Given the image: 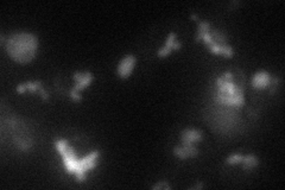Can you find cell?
Segmentation results:
<instances>
[{
  "label": "cell",
  "mask_w": 285,
  "mask_h": 190,
  "mask_svg": "<svg viewBox=\"0 0 285 190\" xmlns=\"http://www.w3.org/2000/svg\"><path fill=\"white\" fill-rule=\"evenodd\" d=\"M7 55L18 63L31 62L38 50V38L29 32H17L8 37L5 43Z\"/></svg>",
  "instance_id": "obj_1"
},
{
  "label": "cell",
  "mask_w": 285,
  "mask_h": 190,
  "mask_svg": "<svg viewBox=\"0 0 285 190\" xmlns=\"http://www.w3.org/2000/svg\"><path fill=\"white\" fill-rule=\"evenodd\" d=\"M134 64H136V57L133 55L125 56L118 66V74L120 79H127L134 68Z\"/></svg>",
  "instance_id": "obj_2"
},
{
  "label": "cell",
  "mask_w": 285,
  "mask_h": 190,
  "mask_svg": "<svg viewBox=\"0 0 285 190\" xmlns=\"http://www.w3.org/2000/svg\"><path fill=\"white\" fill-rule=\"evenodd\" d=\"M179 139H181V143L182 145H191V144H195L197 141H201L203 139V134L202 132L199 131V130H195V128H185L181 132V136H179Z\"/></svg>",
  "instance_id": "obj_3"
},
{
  "label": "cell",
  "mask_w": 285,
  "mask_h": 190,
  "mask_svg": "<svg viewBox=\"0 0 285 190\" xmlns=\"http://www.w3.org/2000/svg\"><path fill=\"white\" fill-rule=\"evenodd\" d=\"M270 80L271 76L270 74L265 70L256 73V75L252 79V86L256 88V89H265L266 87L270 86Z\"/></svg>",
  "instance_id": "obj_4"
},
{
  "label": "cell",
  "mask_w": 285,
  "mask_h": 190,
  "mask_svg": "<svg viewBox=\"0 0 285 190\" xmlns=\"http://www.w3.org/2000/svg\"><path fill=\"white\" fill-rule=\"evenodd\" d=\"M63 162H64V165H65V169L69 174H74L76 171V168L79 166V163H80V159H71L70 157H63Z\"/></svg>",
  "instance_id": "obj_5"
},
{
  "label": "cell",
  "mask_w": 285,
  "mask_h": 190,
  "mask_svg": "<svg viewBox=\"0 0 285 190\" xmlns=\"http://www.w3.org/2000/svg\"><path fill=\"white\" fill-rule=\"evenodd\" d=\"M210 36L213 38V41L215 43H217L219 45H223V44H227V36L225 33H222L221 31H217V30H212L210 32Z\"/></svg>",
  "instance_id": "obj_6"
},
{
  "label": "cell",
  "mask_w": 285,
  "mask_h": 190,
  "mask_svg": "<svg viewBox=\"0 0 285 190\" xmlns=\"http://www.w3.org/2000/svg\"><path fill=\"white\" fill-rule=\"evenodd\" d=\"M92 80H93V75H92V76H88V77H85L81 82H76L75 86L72 87V89H75V90H77V92H79V90H82V89H85L86 87L89 86V83L92 82Z\"/></svg>",
  "instance_id": "obj_7"
},
{
  "label": "cell",
  "mask_w": 285,
  "mask_h": 190,
  "mask_svg": "<svg viewBox=\"0 0 285 190\" xmlns=\"http://www.w3.org/2000/svg\"><path fill=\"white\" fill-rule=\"evenodd\" d=\"M55 146H56L57 151L59 152V154L63 157V156L65 154V149H67V146H68V141L64 140V139H62V140H56V141H55Z\"/></svg>",
  "instance_id": "obj_8"
},
{
  "label": "cell",
  "mask_w": 285,
  "mask_h": 190,
  "mask_svg": "<svg viewBox=\"0 0 285 190\" xmlns=\"http://www.w3.org/2000/svg\"><path fill=\"white\" fill-rule=\"evenodd\" d=\"M184 151L188 153L189 157H196L199 154V149L195 146V144H191V145H184L183 146Z\"/></svg>",
  "instance_id": "obj_9"
},
{
  "label": "cell",
  "mask_w": 285,
  "mask_h": 190,
  "mask_svg": "<svg viewBox=\"0 0 285 190\" xmlns=\"http://www.w3.org/2000/svg\"><path fill=\"white\" fill-rule=\"evenodd\" d=\"M173 154H175L176 157L181 158V159H185V158H188V157H189V156H188V153L184 151V149H183V148H181V146H176V148L173 149Z\"/></svg>",
  "instance_id": "obj_10"
},
{
  "label": "cell",
  "mask_w": 285,
  "mask_h": 190,
  "mask_svg": "<svg viewBox=\"0 0 285 190\" xmlns=\"http://www.w3.org/2000/svg\"><path fill=\"white\" fill-rule=\"evenodd\" d=\"M25 84H26V88H28L30 92H36V90H38L39 88H42V82L41 81L28 82V83H25Z\"/></svg>",
  "instance_id": "obj_11"
},
{
  "label": "cell",
  "mask_w": 285,
  "mask_h": 190,
  "mask_svg": "<svg viewBox=\"0 0 285 190\" xmlns=\"http://www.w3.org/2000/svg\"><path fill=\"white\" fill-rule=\"evenodd\" d=\"M242 158H243V156H241V154H233V156H230V157H228L227 161H226V163L227 164L241 163Z\"/></svg>",
  "instance_id": "obj_12"
},
{
  "label": "cell",
  "mask_w": 285,
  "mask_h": 190,
  "mask_svg": "<svg viewBox=\"0 0 285 190\" xmlns=\"http://www.w3.org/2000/svg\"><path fill=\"white\" fill-rule=\"evenodd\" d=\"M221 55H225L226 57H232L233 56V49L228 44L221 45Z\"/></svg>",
  "instance_id": "obj_13"
},
{
  "label": "cell",
  "mask_w": 285,
  "mask_h": 190,
  "mask_svg": "<svg viewBox=\"0 0 285 190\" xmlns=\"http://www.w3.org/2000/svg\"><path fill=\"white\" fill-rule=\"evenodd\" d=\"M65 156H67V157H70L71 159H79V158H77V154H76V152H75V150L72 149L71 146H69V145L67 146V149H65V154H64L63 157H65Z\"/></svg>",
  "instance_id": "obj_14"
},
{
  "label": "cell",
  "mask_w": 285,
  "mask_h": 190,
  "mask_svg": "<svg viewBox=\"0 0 285 190\" xmlns=\"http://www.w3.org/2000/svg\"><path fill=\"white\" fill-rule=\"evenodd\" d=\"M202 39H203V42L209 46V45H213V44H215V42L213 41V38H212V36H210V33H209V31H207V32H204L203 33V36H202Z\"/></svg>",
  "instance_id": "obj_15"
},
{
  "label": "cell",
  "mask_w": 285,
  "mask_h": 190,
  "mask_svg": "<svg viewBox=\"0 0 285 190\" xmlns=\"http://www.w3.org/2000/svg\"><path fill=\"white\" fill-rule=\"evenodd\" d=\"M259 164V161H258V158L256 159H254V161H252V162H248V163H242V169L243 170H247V171H250L251 169H253L254 166H256Z\"/></svg>",
  "instance_id": "obj_16"
},
{
  "label": "cell",
  "mask_w": 285,
  "mask_h": 190,
  "mask_svg": "<svg viewBox=\"0 0 285 190\" xmlns=\"http://www.w3.org/2000/svg\"><path fill=\"white\" fill-rule=\"evenodd\" d=\"M210 29V24L207 23V22H200L199 23V27H197V31L200 32H206V31H209Z\"/></svg>",
  "instance_id": "obj_17"
},
{
  "label": "cell",
  "mask_w": 285,
  "mask_h": 190,
  "mask_svg": "<svg viewBox=\"0 0 285 190\" xmlns=\"http://www.w3.org/2000/svg\"><path fill=\"white\" fill-rule=\"evenodd\" d=\"M175 41H176V33L171 32L170 35L168 36V39H166V43H165V46H166V48H171Z\"/></svg>",
  "instance_id": "obj_18"
},
{
  "label": "cell",
  "mask_w": 285,
  "mask_h": 190,
  "mask_svg": "<svg viewBox=\"0 0 285 190\" xmlns=\"http://www.w3.org/2000/svg\"><path fill=\"white\" fill-rule=\"evenodd\" d=\"M171 48H166V46H164V48H160L159 50H158V56L159 57H165V56H168V55L171 53Z\"/></svg>",
  "instance_id": "obj_19"
},
{
  "label": "cell",
  "mask_w": 285,
  "mask_h": 190,
  "mask_svg": "<svg viewBox=\"0 0 285 190\" xmlns=\"http://www.w3.org/2000/svg\"><path fill=\"white\" fill-rule=\"evenodd\" d=\"M70 96L74 101H81L82 100V96L79 94V92L75 90V89H71L70 90Z\"/></svg>",
  "instance_id": "obj_20"
},
{
  "label": "cell",
  "mask_w": 285,
  "mask_h": 190,
  "mask_svg": "<svg viewBox=\"0 0 285 190\" xmlns=\"http://www.w3.org/2000/svg\"><path fill=\"white\" fill-rule=\"evenodd\" d=\"M209 49L214 54H221V45H219L217 43H215L213 45H209Z\"/></svg>",
  "instance_id": "obj_21"
},
{
  "label": "cell",
  "mask_w": 285,
  "mask_h": 190,
  "mask_svg": "<svg viewBox=\"0 0 285 190\" xmlns=\"http://www.w3.org/2000/svg\"><path fill=\"white\" fill-rule=\"evenodd\" d=\"M85 77V73H74V75H72V79L76 82H81Z\"/></svg>",
  "instance_id": "obj_22"
},
{
  "label": "cell",
  "mask_w": 285,
  "mask_h": 190,
  "mask_svg": "<svg viewBox=\"0 0 285 190\" xmlns=\"http://www.w3.org/2000/svg\"><path fill=\"white\" fill-rule=\"evenodd\" d=\"M166 184H168V181H160V182H158V183H157L156 185H153V187H152V190L162 189V188H164Z\"/></svg>",
  "instance_id": "obj_23"
},
{
  "label": "cell",
  "mask_w": 285,
  "mask_h": 190,
  "mask_svg": "<svg viewBox=\"0 0 285 190\" xmlns=\"http://www.w3.org/2000/svg\"><path fill=\"white\" fill-rule=\"evenodd\" d=\"M254 159H256V157L254 154H247V156H245V157L242 158L241 163H248V162H252V161H254Z\"/></svg>",
  "instance_id": "obj_24"
},
{
  "label": "cell",
  "mask_w": 285,
  "mask_h": 190,
  "mask_svg": "<svg viewBox=\"0 0 285 190\" xmlns=\"http://www.w3.org/2000/svg\"><path fill=\"white\" fill-rule=\"evenodd\" d=\"M222 77H223V80L226 82H233V75H232L230 71H226V73L222 75Z\"/></svg>",
  "instance_id": "obj_25"
},
{
  "label": "cell",
  "mask_w": 285,
  "mask_h": 190,
  "mask_svg": "<svg viewBox=\"0 0 285 190\" xmlns=\"http://www.w3.org/2000/svg\"><path fill=\"white\" fill-rule=\"evenodd\" d=\"M76 179H77V182H83V181H86V172L76 174Z\"/></svg>",
  "instance_id": "obj_26"
},
{
  "label": "cell",
  "mask_w": 285,
  "mask_h": 190,
  "mask_svg": "<svg viewBox=\"0 0 285 190\" xmlns=\"http://www.w3.org/2000/svg\"><path fill=\"white\" fill-rule=\"evenodd\" d=\"M181 48H182V44H181V42H178V41L173 42V44H172V46H171V49H173V50H179Z\"/></svg>",
  "instance_id": "obj_27"
},
{
  "label": "cell",
  "mask_w": 285,
  "mask_h": 190,
  "mask_svg": "<svg viewBox=\"0 0 285 190\" xmlns=\"http://www.w3.org/2000/svg\"><path fill=\"white\" fill-rule=\"evenodd\" d=\"M26 89H28V88H26V84H19V86L17 87V92L20 93V94H23Z\"/></svg>",
  "instance_id": "obj_28"
},
{
  "label": "cell",
  "mask_w": 285,
  "mask_h": 190,
  "mask_svg": "<svg viewBox=\"0 0 285 190\" xmlns=\"http://www.w3.org/2000/svg\"><path fill=\"white\" fill-rule=\"evenodd\" d=\"M38 90H39V94H41V96H42L43 99H44V100H48V97H49L48 93H46V92H45V90H44L43 88H39Z\"/></svg>",
  "instance_id": "obj_29"
},
{
  "label": "cell",
  "mask_w": 285,
  "mask_h": 190,
  "mask_svg": "<svg viewBox=\"0 0 285 190\" xmlns=\"http://www.w3.org/2000/svg\"><path fill=\"white\" fill-rule=\"evenodd\" d=\"M225 83V80H223V77L221 76V77H219L217 80H216V88H220L222 84Z\"/></svg>",
  "instance_id": "obj_30"
},
{
  "label": "cell",
  "mask_w": 285,
  "mask_h": 190,
  "mask_svg": "<svg viewBox=\"0 0 285 190\" xmlns=\"http://www.w3.org/2000/svg\"><path fill=\"white\" fill-rule=\"evenodd\" d=\"M202 188H203V184L202 183H197L193 189H202Z\"/></svg>",
  "instance_id": "obj_31"
},
{
  "label": "cell",
  "mask_w": 285,
  "mask_h": 190,
  "mask_svg": "<svg viewBox=\"0 0 285 190\" xmlns=\"http://www.w3.org/2000/svg\"><path fill=\"white\" fill-rule=\"evenodd\" d=\"M190 19H193V20H197V15H196V14H191V15H190Z\"/></svg>",
  "instance_id": "obj_32"
}]
</instances>
